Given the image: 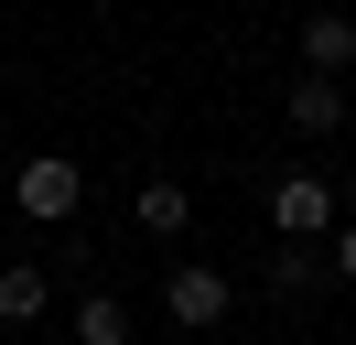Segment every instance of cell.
<instances>
[{
    "label": "cell",
    "instance_id": "obj_1",
    "mask_svg": "<svg viewBox=\"0 0 356 345\" xmlns=\"http://www.w3.org/2000/svg\"><path fill=\"white\" fill-rule=\"evenodd\" d=\"M334 227H346V216H334L324 172H281V184H270V237H281V248H334Z\"/></svg>",
    "mask_w": 356,
    "mask_h": 345
},
{
    "label": "cell",
    "instance_id": "obj_10",
    "mask_svg": "<svg viewBox=\"0 0 356 345\" xmlns=\"http://www.w3.org/2000/svg\"><path fill=\"white\" fill-rule=\"evenodd\" d=\"M324 280H356V216L334 227V248H324Z\"/></svg>",
    "mask_w": 356,
    "mask_h": 345
},
{
    "label": "cell",
    "instance_id": "obj_5",
    "mask_svg": "<svg viewBox=\"0 0 356 345\" xmlns=\"http://www.w3.org/2000/svg\"><path fill=\"white\" fill-rule=\"evenodd\" d=\"M346 65H356V11H313L302 22V76H334V86H346Z\"/></svg>",
    "mask_w": 356,
    "mask_h": 345
},
{
    "label": "cell",
    "instance_id": "obj_8",
    "mask_svg": "<svg viewBox=\"0 0 356 345\" xmlns=\"http://www.w3.org/2000/svg\"><path fill=\"white\" fill-rule=\"evenodd\" d=\"M270 291H281V302H313V291H324V248H281V259H270Z\"/></svg>",
    "mask_w": 356,
    "mask_h": 345
},
{
    "label": "cell",
    "instance_id": "obj_3",
    "mask_svg": "<svg viewBox=\"0 0 356 345\" xmlns=\"http://www.w3.org/2000/svg\"><path fill=\"white\" fill-rule=\"evenodd\" d=\"M227 302H238V291H227V270H216V259H173V280H162V313H173L184 335H216V323H227Z\"/></svg>",
    "mask_w": 356,
    "mask_h": 345
},
{
    "label": "cell",
    "instance_id": "obj_6",
    "mask_svg": "<svg viewBox=\"0 0 356 345\" xmlns=\"http://www.w3.org/2000/svg\"><path fill=\"white\" fill-rule=\"evenodd\" d=\"M44 313H54V280L33 270V259H11V270H0V335H33Z\"/></svg>",
    "mask_w": 356,
    "mask_h": 345
},
{
    "label": "cell",
    "instance_id": "obj_2",
    "mask_svg": "<svg viewBox=\"0 0 356 345\" xmlns=\"http://www.w3.org/2000/svg\"><path fill=\"white\" fill-rule=\"evenodd\" d=\"M11 194H22V216H33V227H65V216L87 205V172H76L65 151H33V162L11 172Z\"/></svg>",
    "mask_w": 356,
    "mask_h": 345
},
{
    "label": "cell",
    "instance_id": "obj_9",
    "mask_svg": "<svg viewBox=\"0 0 356 345\" xmlns=\"http://www.w3.org/2000/svg\"><path fill=\"white\" fill-rule=\"evenodd\" d=\"M76 345H130V313H119L108 291H87L76 302Z\"/></svg>",
    "mask_w": 356,
    "mask_h": 345
},
{
    "label": "cell",
    "instance_id": "obj_4",
    "mask_svg": "<svg viewBox=\"0 0 356 345\" xmlns=\"http://www.w3.org/2000/svg\"><path fill=\"white\" fill-rule=\"evenodd\" d=\"M281 119L302 129V141H334V129H346V86L334 76H291L281 86Z\"/></svg>",
    "mask_w": 356,
    "mask_h": 345
},
{
    "label": "cell",
    "instance_id": "obj_7",
    "mask_svg": "<svg viewBox=\"0 0 356 345\" xmlns=\"http://www.w3.org/2000/svg\"><path fill=\"white\" fill-rule=\"evenodd\" d=\"M130 216H140V237H184V227H195V194H184L173 172H152V184H140V205H130Z\"/></svg>",
    "mask_w": 356,
    "mask_h": 345
}]
</instances>
